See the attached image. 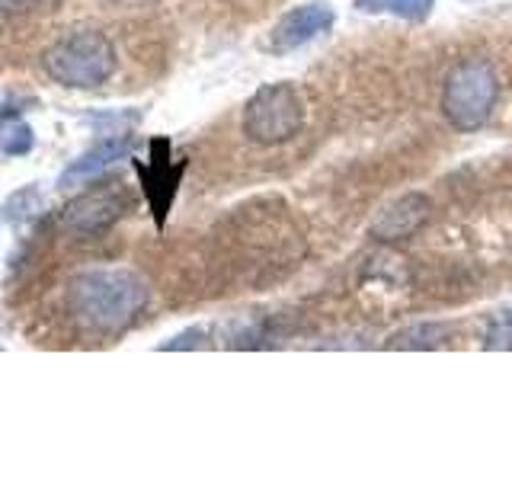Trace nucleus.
I'll list each match as a JSON object with an SVG mask.
<instances>
[{
    "mask_svg": "<svg viewBox=\"0 0 512 480\" xmlns=\"http://www.w3.org/2000/svg\"><path fill=\"white\" fill-rule=\"evenodd\" d=\"M151 288L135 269L93 266L80 269L64 288V308L77 327L100 336H119L148 308Z\"/></svg>",
    "mask_w": 512,
    "mask_h": 480,
    "instance_id": "1",
    "label": "nucleus"
},
{
    "mask_svg": "<svg viewBox=\"0 0 512 480\" xmlns=\"http://www.w3.org/2000/svg\"><path fill=\"white\" fill-rule=\"evenodd\" d=\"M135 154V135L132 132H116V135H106L103 141H96L93 148H87L80 157H74L64 173L58 176V186L61 189H74V186H84L93 176H100L103 170H109L112 164L119 160H128Z\"/></svg>",
    "mask_w": 512,
    "mask_h": 480,
    "instance_id": "8",
    "label": "nucleus"
},
{
    "mask_svg": "<svg viewBox=\"0 0 512 480\" xmlns=\"http://www.w3.org/2000/svg\"><path fill=\"white\" fill-rule=\"evenodd\" d=\"M36 151V132L23 116H0V157H26Z\"/></svg>",
    "mask_w": 512,
    "mask_h": 480,
    "instance_id": "10",
    "label": "nucleus"
},
{
    "mask_svg": "<svg viewBox=\"0 0 512 480\" xmlns=\"http://www.w3.org/2000/svg\"><path fill=\"white\" fill-rule=\"evenodd\" d=\"M496 96H500V80L493 64L484 58H464L445 74L442 116L458 132H477L480 125H487Z\"/></svg>",
    "mask_w": 512,
    "mask_h": 480,
    "instance_id": "3",
    "label": "nucleus"
},
{
    "mask_svg": "<svg viewBox=\"0 0 512 480\" xmlns=\"http://www.w3.org/2000/svg\"><path fill=\"white\" fill-rule=\"evenodd\" d=\"M205 336H208L205 327H189L186 333L173 336L170 343H160V349H202L205 346Z\"/></svg>",
    "mask_w": 512,
    "mask_h": 480,
    "instance_id": "13",
    "label": "nucleus"
},
{
    "mask_svg": "<svg viewBox=\"0 0 512 480\" xmlns=\"http://www.w3.org/2000/svg\"><path fill=\"white\" fill-rule=\"evenodd\" d=\"M336 23V13L327 0H308L295 10H288L282 20L269 32V48L272 52H295V48L320 39L330 32Z\"/></svg>",
    "mask_w": 512,
    "mask_h": 480,
    "instance_id": "7",
    "label": "nucleus"
},
{
    "mask_svg": "<svg viewBox=\"0 0 512 480\" xmlns=\"http://www.w3.org/2000/svg\"><path fill=\"white\" fill-rule=\"evenodd\" d=\"M128 202L125 189L116 186H93L77 192V196L61 208V231H68L71 237L80 240H93V237H103L109 234L116 224L128 215Z\"/></svg>",
    "mask_w": 512,
    "mask_h": 480,
    "instance_id": "5",
    "label": "nucleus"
},
{
    "mask_svg": "<svg viewBox=\"0 0 512 480\" xmlns=\"http://www.w3.org/2000/svg\"><path fill=\"white\" fill-rule=\"evenodd\" d=\"M448 336L445 324H420V327H410V330H400L391 336V346L394 349H429V346H439Z\"/></svg>",
    "mask_w": 512,
    "mask_h": 480,
    "instance_id": "12",
    "label": "nucleus"
},
{
    "mask_svg": "<svg viewBox=\"0 0 512 480\" xmlns=\"http://www.w3.org/2000/svg\"><path fill=\"white\" fill-rule=\"evenodd\" d=\"M240 128L253 144H263V148L292 141L304 128V103L298 90L285 80L260 87L244 106Z\"/></svg>",
    "mask_w": 512,
    "mask_h": 480,
    "instance_id": "4",
    "label": "nucleus"
},
{
    "mask_svg": "<svg viewBox=\"0 0 512 480\" xmlns=\"http://www.w3.org/2000/svg\"><path fill=\"white\" fill-rule=\"evenodd\" d=\"M135 173H138L141 196H144V202H148L157 228H164L170 208L176 202V192H180V183H183L186 157L173 154L170 138H154L151 157L135 160Z\"/></svg>",
    "mask_w": 512,
    "mask_h": 480,
    "instance_id": "6",
    "label": "nucleus"
},
{
    "mask_svg": "<svg viewBox=\"0 0 512 480\" xmlns=\"http://www.w3.org/2000/svg\"><path fill=\"white\" fill-rule=\"evenodd\" d=\"M42 71L64 90H96L119 71V52L103 29H68L42 52Z\"/></svg>",
    "mask_w": 512,
    "mask_h": 480,
    "instance_id": "2",
    "label": "nucleus"
},
{
    "mask_svg": "<svg viewBox=\"0 0 512 480\" xmlns=\"http://www.w3.org/2000/svg\"><path fill=\"white\" fill-rule=\"evenodd\" d=\"M362 13H378V16H397L407 23H423L436 7V0H356Z\"/></svg>",
    "mask_w": 512,
    "mask_h": 480,
    "instance_id": "11",
    "label": "nucleus"
},
{
    "mask_svg": "<svg viewBox=\"0 0 512 480\" xmlns=\"http://www.w3.org/2000/svg\"><path fill=\"white\" fill-rule=\"evenodd\" d=\"M432 202L423 192H407V196L394 199L391 205H384L378 218L372 221V237L378 240H404L416 234L429 221Z\"/></svg>",
    "mask_w": 512,
    "mask_h": 480,
    "instance_id": "9",
    "label": "nucleus"
},
{
    "mask_svg": "<svg viewBox=\"0 0 512 480\" xmlns=\"http://www.w3.org/2000/svg\"><path fill=\"white\" fill-rule=\"evenodd\" d=\"M45 0H0V23L13 20V16H26L32 10H39Z\"/></svg>",
    "mask_w": 512,
    "mask_h": 480,
    "instance_id": "14",
    "label": "nucleus"
}]
</instances>
